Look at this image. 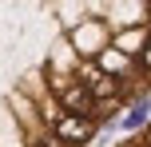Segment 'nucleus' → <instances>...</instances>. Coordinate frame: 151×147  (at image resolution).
Returning <instances> with one entry per match:
<instances>
[{
    "mask_svg": "<svg viewBox=\"0 0 151 147\" xmlns=\"http://www.w3.org/2000/svg\"><path fill=\"white\" fill-rule=\"evenodd\" d=\"M56 135H60L64 143H88L91 135H96V123H91L88 115H64L60 123H56Z\"/></svg>",
    "mask_w": 151,
    "mask_h": 147,
    "instance_id": "obj_1",
    "label": "nucleus"
},
{
    "mask_svg": "<svg viewBox=\"0 0 151 147\" xmlns=\"http://www.w3.org/2000/svg\"><path fill=\"white\" fill-rule=\"evenodd\" d=\"M91 92L88 87H72V92H64V111H68V115H88L91 111Z\"/></svg>",
    "mask_w": 151,
    "mask_h": 147,
    "instance_id": "obj_2",
    "label": "nucleus"
},
{
    "mask_svg": "<svg viewBox=\"0 0 151 147\" xmlns=\"http://www.w3.org/2000/svg\"><path fill=\"white\" fill-rule=\"evenodd\" d=\"M147 111H151V103H147V100H139L135 108L127 111V119H123V123H127V127H143V119H147Z\"/></svg>",
    "mask_w": 151,
    "mask_h": 147,
    "instance_id": "obj_3",
    "label": "nucleus"
},
{
    "mask_svg": "<svg viewBox=\"0 0 151 147\" xmlns=\"http://www.w3.org/2000/svg\"><path fill=\"white\" fill-rule=\"evenodd\" d=\"M143 68H151V40H143Z\"/></svg>",
    "mask_w": 151,
    "mask_h": 147,
    "instance_id": "obj_4",
    "label": "nucleus"
}]
</instances>
